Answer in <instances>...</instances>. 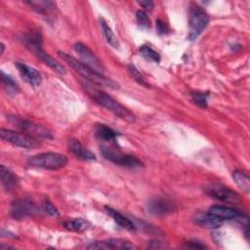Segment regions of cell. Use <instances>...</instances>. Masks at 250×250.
<instances>
[{"instance_id":"1","label":"cell","mask_w":250,"mask_h":250,"mask_svg":"<svg viewBox=\"0 0 250 250\" xmlns=\"http://www.w3.org/2000/svg\"><path fill=\"white\" fill-rule=\"evenodd\" d=\"M58 54L70 67H72L78 74H80L83 78H85L91 84L104 86V87H108L111 89L119 88V85L115 81H113L110 78L105 77L104 74L98 73L97 71L93 70L91 67L86 65L84 62L76 60L75 58L71 57L70 55H68L64 52H62V51H59Z\"/></svg>"},{"instance_id":"2","label":"cell","mask_w":250,"mask_h":250,"mask_svg":"<svg viewBox=\"0 0 250 250\" xmlns=\"http://www.w3.org/2000/svg\"><path fill=\"white\" fill-rule=\"evenodd\" d=\"M87 92L96 103L112 112L115 116L129 123H134L136 121V117L133 112H131L127 107L122 105L105 92L100 91L98 89H93L92 87H87Z\"/></svg>"},{"instance_id":"3","label":"cell","mask_w":250,"mask_h":250,"mask_svg":"<svg viewBox=\"0 0 250 250\" xmlns=\"http://www.w3.org/2000/svg\"><path fill=\"white\" fill-rule=\"evenodd\" d=\"M68 160L64 154L59 152H42L27 159V164L33 167L56 170L64 167Z\"/></svg>"},{"instance_id":"4","label":"cell","mask_w":250,"mask_h":250,"mask_svg":"<svg viewBox=\"0 0 250 250\" xmlns=\"http://www.w3.org/2000/svg\"><path fill=\"white\" fill-rule=\"evenodd\" d=\"M189 35L190 40H194L206 28L209 22L208 14L197 4H191L188 11Z\"/></svg>"},{"instance_id":"5","label":"cell","mask_w":250,"mask_h":250,"mask_svg":"<svg viewBox=\"0 0 250 250\" xmlns=\"http://www.w3.org/2000/svg\"><path fill=\"white\" fill-rule=\"evenodd\" d=\"M25 44L28 48H30L36 56L49 67H51L54 71L60 73V74H65V68L62 64H61L58 61H56L53 57H51L48 53H46L42 48H41V40L40 37L36 35H29L25 39Z\"/></svg>"},{"instance_id":"6","label":"cell","mask_w":250,"mask_h":250,"mask_svg":"<svg viewBox=\"0 0 250 250\" xmlns=\"http://www.w3.org/2000/svg\"><path fill=\"white\" fill-rule=\"evenodd\" d=\"M0 137L2 140L22 148L32 149L37 148L41 146L40 142L35 137L23 132H16L10 129L1 128Z\"/></svg>"},{"instance_id":"7","label":"cell","mask_w":250,"mask_h":250,"mask_svg":"<svg viewBox=\"0 0 250 250\" xmlns=\"http://www.w3.org/2000/svg\"><path fill=\"white\" fill-rule=\"evenodd\" d=\"M8 119L10 120L11 123H13L15 126H17L19 129L22 130L23 133H26L30 136L33 137H40V138H45V139H53L52 133L45 127H43L40 124H37L33 121L15 116V115H10L8 116Z\"/></svg>"},{"instance_id":"8","label":"cell","mask_w":250,"mask_h":250,"mask_svg":"<svg viewBox=\"0 0 250 250\" xmlns=\"http://www.w3.org/2000/svg\"><path fill=\"white\" fill-rule=\"evenodd\" d=\"M101 153L103 154V156L105 159H107L117 165H120V166L136 168V167H140L143 165V163L136 156H133L130 154H125L118 149L116 150V149L108 147L106 146H101Z\"/></svg>"},{"instance_id":"9","label":"cell","mask_w":250,"mask_h":250,"mask_svg":"<svg viewBox=\"0 0 250 250\" xmlns=\"http://www.w3.org/2000/svg\"><path fill=\"white\" fill-rule=\"evenodd\" d=\"M10 213L15 220H23L29 217L38 216L41 211L34 202L28 199L19 198L12 202Z\"/></svg>"},{"instance_id":"10","label":"cell","mask_w":250,"mask_h":250,"mask_svg":"<svg viewBox=\"0 0 250 250\" xmlns=\"http://www.w3.org/2000/svg\"><path fill=\"white\" fill-rule=\"evenodd\" d=\"M204 189H205V192L209 196H211L217 200L223 201V202L236 203L240 200L237 192H235L234 190L229 188L228 187H226L222 184L214 183V184L207 186Z\"/></svg>"},{"instance_id":"11","label":"cell","mask_w":250,"mask_h":250,"mask_svg":"<svg viewBox=\"0 0 250 250\" xmlns=\"http://www.w3.org/2000/svg\"><path fill=\"white\" fill-rule=\"evenodd\" d=\"M74 50L79 55V57L81 58V60L83 61V62L86 65H88L93 70L97 71L98 73H101V74L104 73L105 68H104V64L99 60V58L91 51V49L88 46L79 42L74 45Z\"/></svg>"},{"instance_id":"12","label":"cell","mask_w":250,"mask_h":250,"mask_svg":"<svg viewBox=\"0 0 250 250\" xmlns=\"http://www.w3.org/2000/svg\"><path fill=\"white\" fill-rule=\"evenodd\" d=\"M138 247L131 243L130 241L119 239V238H109L103 241H96L91 243L88 246V249H102V250H108V249H137Z\"/></svg>"},{"instance_id":"13","label":"cell","mask_w":250,"mask_h":250,"mask_svg":"<svg viewBox=\"0 0 250 250\" xmlns=\"http://www.w3.org/2000/svg\"><path fill=\"white\" fill-rule=\"evenodd\" d=\"M176 209L174 203L167 198L157 197L153 198L147 203V210L150 214L163 216L169 213H172Z\"/></svg>"},{"instance_id":"14","label":"cell","mask_w":250,"mask_h":250,"mask_svg":"<svg viewBox=\"0 0 250 250\" xmlns=\"http://www.w3.org/2000/svg\"><path fill=\"white\" fill-rule=\"evenodd\" d=\"M16 66L22 79L33 87H38L42 82L41 73L34 67L22 62H17Z\"/></svg>"},{"instance_id":"15","label":"cell","mask_w":250,"mask_h":250,"mask_svg":"<svg viewBox=\"0 0 250 250\" xmlns=\"http://www.w3.org/2000/svg\"><path fill=\"white\" fill-rule=\"evenodd\" d=\"M208 212L223 221L235 220L239 219L242 216V214L238 210L225 205H213L209 208Z\"/></svg>"},{"instance_id":"16","label":"cell","mask_w":250,"mask_h":250,"mask_svg":"<svg viewBox=\"0 0 250 250\" xmlns=\"http://www.w3.org/2000/svg\"><path fill=\"white\" fill-rule=\"evenodd\" d=\"M194 223L205 229H218L220 228L224 221L218 217L208 213H197L194 216Z\"/></svg>"},{"instance_id":"17","label":"cell","mask_w":250,"mask_h":250,"mask_svg":"<svg viewBox=\"0 0 250 250\" xmlns=\"http://www.w3.org/2000/svg\"><path fill=\"white\" fill-rule=\"evenodd\" d=\"M69 150L78 158L82 160H95L96 156L95 154L89 150L87 147H85L78 140L70 139L67 143Z\"/></svg>"},{"instance_id":"18","label":"cell","mask_w":250,"mask_h":250,"mask_svg":"<svg viewBox=\"0 0 250 250\" xmlns=\"http://www.w3.org/2000/svg\"><path fill=\"white\" fill-rule=\"evenodd\" d=\"M1 174V183L6 191L14 190L19 185V179L17 175L5 165H1L0 167Z\"/></svg>"},{"instance_id":"19","label":"cell","mask_w":250,"mask_h":250,"mask_svg":"<svg viewBox=\"0 0 250 250\" xmlns=\"http://www.w3.org/2000/svg\"><path fill=\"white\" fill-rule=\"evenodd\" d=\"M105 211L106 213L113 219V221L119 225L121 228L128 229V230H135L136 227L134 225V223L129 220L128 218H126L125 216H123L121 213H119L118 211H116L115 209L109 207V206H105Z\"/></svg>"},{"instance_id":"20","label":"cell","mask_w":250,"mask_h":250,"mask_svg":"<svg viewBox=\"0 0 250 250\" xmlns=\"http://www.w3.org/2000/svg\"><path fill=\"white\" fill-rule=\"evenodd\" d=\"M96 136L103 141H115L118 134L116 131L104 124H97L95 128Z\"/></svg>"},{"instance_id":"21","label":"cell","mask_w":250,"mask_h":250,"mask_svg":"<svg viewBox=\"0 0 250 250\" xmlns=\"http://www.w3.org/2000/svg\"><path fill=\"white\" fill-rule=\"evenodd\" d=\"M25 3L40 14H48L53 12L56 8L55 3L51 1H26Z\"/></svg>"},{"instance_id":"22","label":"cell","mask_w":250,"mask_h":250,"mask_svg":"<svg viewBox=\"0 0 250 250\" xmlns=\"http://www.w3.org/2000/svg\"><path fill=\"white\" fill-rule=\"evenodd\" d=\"M100 24L104 33V36L106 40V42L113 48L117 49L119 47V42L117 37L115 36V34L113 33L112 29L108 26V24L105 22V21L104 19H100Z\"/></svg>"},{"instance_id":"23","label":"cell","mask_w":250,"mask_h":250,"mask_svg":"<svg viewBox=\"0 0 250 250\" xmlns=\"http://www.w3.org/2000/svg\"><path fill=\"white\" fill-rule=\"evenodd\" d=\"M1 81L4 89L7 91L8 94L15 95L20 91V86L18 82L12 76L6 74L3 70L1 71Z\"/></svg>"},{"instance_id":"24","label":"cell","mask_w":250,"mask_h":250,"mask_svg":"<svg viewBox=\"0 0 250 250\" xmlns=\"http://www.w3.org/2000/svg\"><path fill=\"white\" fill-rule=\"evenodd\" d=\"M64 227L67 229L74 231H84L90 228V223L83 218H75L64 222Z\"/></svg>"},{"instance_id":"25","label":"cell","mask_w":250,"mask_h":250,"mask_svg":"<svg viewBox=\"0 0 250 250\" xmlns=\"http://www.w3.org/2000/svg\"><path fill=\"white\" fill-rule=\"evenodd\" d=\"M232 178L235 184L245 192H249L250 190V180L249 177L240 170H235L232 173Z\"/></svg>"},{"instance_id":"26","label":"cell","mask_w":250,"mask_h":250,"mask_svg":"<svg viewBox=\"0 0 250 250\" xmlns=\"http://www.w3.org/2000/svg\"><path fill=\"white\" fill-rule=\"evenodd\" d=\"M140 53L147 61L154 62H160V55L155 50H153L151 47H149L147 45H143L140 48Z\"/></svg>"},{"instance_id":"27","label":"cell","mask_w":250,"mask_h":250,"mask_svg":"<svg viewBox=\"0 0 250 250\" xmlns=\"http://www.w3.org/2000/svg\"><path fill=\"white\" fill-rule=\"evenodd\" d=\"M128 70L130 72V74L132 75V77L142 86L148 88L149 87V83L146 81V79L144 77V75L139 71V69L134 65V64H129L128 65Z\"/></svg>"},{"instance_id":"28","label":"cell","mask_w":250,"mask_h":250,"mask_svg":"<svg viewBox=\"0 0 250 250\" xmlns=\"http://www.w3.org/2000/svg\"><path fill=\"white\" fill-rule=\"evenodd\" d=\"M136 20L139 26L143 29H148L150 27V20L146 12L139 10L136 13Z\"/></svg>"},{"instance_id":"29","label":"cell","mask_w":250,"mask_h":250,"mask_svg":"<svg viewBox=\"0 0 250 250\" xmlns=\"http://www.w3.org/2000/svg\"><path fill=\"white\" fill-rule=\"evenodd\" d=\"M207 96H208L207 94H204L201 92H194L191 94V99L199 106L206 107L207 106Z\"/></svg>"},{"instance_id":"30","label":"cell","mask_w":250,"mask_h":250,"mask_svg":"<svg viewBox=\"0 0 250 250\" xmlns=\"http://www.w3.org/2000/svg\"><path fill=\"white\" fill-rule=\"evenodd\" d=\"M43 205H44V211H46L51 216H58L59 215V211L49 200H45Z\"/></svg>"},{"instance_id":"31","label":"cell","mask_w":250,"mask_h":250,"mask_svg":"<svg viewBox=\"0 0 250 250\" xmlns=\"http://www.w3.org/2000/svg\"><path fill=\"white\" fill-rule=\"evenodd\" d=\"M156 29L159 34H164L167 31V25L163 21L157 20L156 21Z\"/></svg>"},{"instance_id":"32","label":"cell","mask_w":250,"mask_h":250,"mask_svg":"<svg viewBox=\"0 0 250 250\" xmlns=\"http://www.w3.org/2000/svg\"><path fill=\"white\" fill-rule=\"evenodd\" d=\"M186 246L189 247V248H198V249L206 248V246L199 241H188V242H187Z\"/></svg>"},{"instance_id":"33","label":"cell","mask_w":250,"mask_h":250,"mask_svg":"<svg viewBox=\"0 0 250 250\" xmlns=\"http://www.w3.org/2000/svg\"><path fill=\"white\" fill-rule=\"evenodd\" d=\"M139 4H140L142 7H144L145 9L149 10V11H151L152 8H153V6H154L153 2H151V1H139Z\"/></svg>"},{"instance_id":"34","label":"cell","mask_w":250,"mask_h":250,"mask_svg":"<svg viewBox=\"0 0 250 250\" xmlns=\"http://www.w3.org/2000/svg\"><path fill=\"white\" fill-rule=\"evenodd\" d=\"M4 50H5V45L3 43H1V55H3Z\"/></svg>"}]
</instances>
